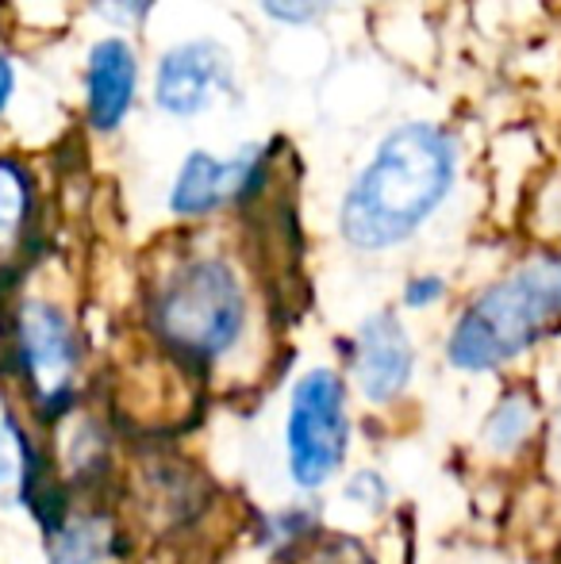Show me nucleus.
<instances>
[{
  "label": "nucleus",
  "instance_id": "nucleus-4",
  "mask_svg": "<svg viewBox=\"0 0 561 564\" xmlns=\"http://www.w3.org/2000/svg\"><path fill=\"white\" fill-rule=\"evenodd\" d=\"M284 468L300 491H320L350 457V408L346 380L327 365L300 372L284 408Z\"/></svg>",
  "mask_w": 561,
  "mask_h": 564
},
{
  "label": "nucleus",
  "instance_id": "nucleus-3",
  "mask_svg": "<svg viewBox=\"0 0 561 564\" xmlns=\"http://www.w3.org/2000/svg\"><path fill=\"white\" fill-rule=\"evenodd\" d=\"M150 327L162 349L185 365H219L239 349L250 327V296L239 269L219 253L173 265L150 300Z\"/></svg>",
  "mask_w": 561,
  "mask_h": 564
},
{
  "label": "nucleus",
  "instance_id": "nucleus-17",
  "mask_svg": "<svg viewBox=\"0 0 561 564\" xmlns=\"http://www.w3.org/2000/svg\"><path fill=\"white\" fill-rule=\"evenodd\" d=\"M442 300H446V276H439V273L412 276V281L404 284V292H400V304H404L408 312H427V307L442 304Z\"/></svg>",
  "mask_w": 561,
  "mask_h": 564
},
{
  "label": "nucleus",
  "instance_id": "nucleus-14",
  "mask_svg": "<svg viewBox=\"0 0 561 564\" xmlns=\"http://www.w3.org/2000/svg\"><path fill=\"white\" fill-rule=\"evenodd\" d=\"M343 499L350 507H358V511H366V514H381L385 507H389L392 491H389V480H385L377 468H358V473L346 476Z\"/></svg>",
  "mask_w": 561,
  "mask_h": 564
},
{
  "label": "nucleus",
  "instance_id": "nucleus-9",
  "mask_svg": "<svg viewBox=\"0 0 561 564\" xmlns=\"http://www.w3.org/2000/svg\"><path fill=\"white\" fill-rule=\"evenodd\" d=\"M139 97V54L128 39L108 35L89 46L85 62V119L97 134L123 127Z\"/></svg>",
  "mask_w": 561,
  "mask_h": 564
},
{
  "label": "nucleus",
  "instance_id": "nucleus-13",
  "mask_svg": "<svg viewBox=\"0 0 561 564\" xmlns=\"http://www.w3.org/2000/svg\"><path fill=\"white\" fill-rule=\"evenodd\" d=\"M108 550V530L97 519H74L54 530L51 564H100Z\"/></svg>",
  "mask_w": 561,
  "mask_h": 564
},
{
  "label": "nucleus",
  "instance_id": "nucleus-12",
  "mask_svg": "<svg viewBox=\"0 0 561 564\" xmlns=\"http://www.w3.org/2000/svg\"><path fill=\"white\" fill-rule=\"evenodd\" d=\"M35 449L28 442V431L20 419L0 403V503H15L31 491V476H35Z\"/></svg>",
  "mask_w": 561,
  "mask_h": 564
},
{
  "label": "nucleus",
  "instance_id": "nucleus-8",
  "mask_svg": "<svg viewBox=\"0 0 561 564\" xmlns=\"http://www.w3.org/2000/svg\"><path fill=\"white\" fill-rule=\"evenodd\" d=\"M416 377V341L397 312H374L362 319L350 349V380L369 408H389Z\"/></svg>",
  "mask_w": 561,
  "mask_h": 564
},
{
  "label": "nucleus",
  "instance_id": "nucleus-18",
  "mask_svg": "<svg viewBox=\"0 0 561 564\" xmlns=\"http://www.w3.org/2000/svg\"><path fill=\"white\" fill-rule=\"evenodd\" d=\"M308 564H374V557H369V550L362 542L335 534V538H327V542L315 545Z\"/></svg>",
  "mask_w": 561,
  "mask_h": 564
},
{
  "label": "nucleus",
  "instance_id": "nucleus-15",
  "mask_svg": "<svg viewBox=\"0 0 561 564\" xmlns=\"http://www.w3.org/2000/svg\"><path fill=\"white\" fill-rule=\"evenodd\" d=\"M262 12L270 15L273 23H284V28H312L323 15L331 12L335 0H258Z\"/></svg>",
  "mask_w": 561,
  "mask_h": 564
},
{
  "label": "nucleus",
  "instance_id": "nucleus-11",
  "mask_svg": "<svg viewBox=\"0 0 561 564\" xmlns=\"http://www.w3.org/2000/svg\"><path fill=\"white\" fill-rule=\"evenodd\" d=\"M31 212H35L31 173L15 158H0V253L20 246V238L28 235Z\"/></svg>",
  "mask_w": 561,
  "mask_h": 564
},
{
  "label": "nucleus",
  "instance_id": "nucleus-7",
  "mask_svg": "<svg viewBox=\"0 0 561 564\" xmlns=\"http://www.w3.org/2000/svg\"><path fill=\"white\" fill-rule=\"evenodd\" d=\"M235 85L231 58L212 39H188L158 58L154 105L173 119L204 116Z\"/></svg>",
  "mask_w": 561,
  "mask_h": 564
},
{
  "label": "nucleus",
  "instance_id": "nucleus-1",
  "mask_svg": "<svg viewBox=\"0 0 561 564\" xmlns=\"http://www.w3.org/2000/svg\"><path fill=\"white\" fill-rule=\"evenodd\" d=\"M457 181V139L442 123L392 127L338 204V235L350 250L404 246L446 204Z\"/></svg>",
  "mask_w": 561,
  "mask_h": 564
},
{
  "label": "nucleus",
  "instance_id": "nucleus-19",
  "mask_svg": "<svg viewBox=\"0 0 561 564\" xmlns=\"http://www.w3.org/2000/svg\"><path fill=\"white\" fill-rule=\"evenodd\" d=\"M97 4V12L105 15V20L112 23H128V28H136L150 15V8H154V0H93Z\"/></svg>",
  "mask_w": 561,
  "mask_h": 564
},
{
  "label": "nucleus",
  "instance_id": "nucleus-2",
  "mask_svg": "<svg viewBox=\"0 0 561 564\" xmlns=\"http://www.w3.org/2000/svg\"><path fill=\"white\" fill-rule=\"evenodd\" d=\"M561 323V253L524 261L465 304L446 338L457 372H496L535 349Z\"/></svg>",
  "mask_w": 561,
  "mask_h": 564
},
{
  "label": "nucleus",
  "instance_id": "nucleus-20",
  "mask_svg": "<svg viewBox=\"0 0 561 564\" xmlns=\"http://www.w3.org/2000/svg\"><path fill=\"white\" fill-rule=\"evenodd\" d=\"M12 97H15V62L8 58L4 51H0V116L8 112Z\"/></svg>",
  "mask_w": 561,
  "mask_h": 564
},
{
  "label": "nucleus",
  "instance_id": "nucleus-16",
  "mask_svg": "<svg viewBox=\"0 0 561 564\" xmlns=\"http://www.w3.org/2000/svg\"><path fill=\"white\" fill-rule=\"evenodd\" d=\"M270 530H273V542L281 545H292V542H304L308 534L315 530V511H308V507H284L270 519Z\"/></svg>",
  "mask_w": 561,
  "mask_h": 564
},
{
  "label": "nucleus",
  "instance_id": "nucleus-10",
  "mask_svg": "<svg viewBox=\"0 0 561 564\" xmlns=\"http://www.w3.org/2000/svg\"><path fill=\"white\" fill-rule=\"evenodd\" d=\"M535 423H539V408H535V395L527 388H516V392H504L500 400L493 403V411L481 423V449L488 457H516L519 449L531 442Z\"/></svg>",
  "mask_w": 561,
  "mask_h": 564
},
{
  "label": "nucleus",
  "instance_id": "nucleus-5",
  "mask_svg": "<svg viewBox=\"0 0 561 564\" xmlns=\"http://www.w3.org/2000/svg\"><path fill=\"white\" fill-rule=\"evenodd\" d=\"M15 354H20L23 377L31 380L39 411L43 415L69 411L77 365H82V346L69 315L51 300H23L15 312Z\"/></svg>",
  "mask_w": 561,
  "mask_h": 564
},
{
  "label": "nucleus",
  "instance_id": "nucleus-6",
  "mask_svg": "<svg viewBox=\"0 0 561 564\" xmlns=\"http://www.w3.org/2000/svg\"><path fill=\"white\" fill-rule=\"evenodd\" d=\"M270 181V154L262 147H242L231 158H216L208 150H193L181 162L170 188V212L177 219H208L224 208L250 204Z\"/></svg>",
  "mask_w": 561,
  "mask_h": 564
}]
</instances>
